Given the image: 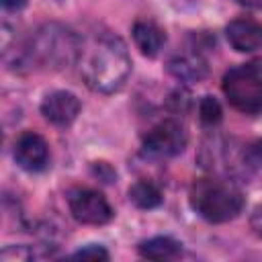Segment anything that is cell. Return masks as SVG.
Segmentation results:
<instances>
[{
  "instance_id": "6da1fadb",
  "label": "cell",
  "mask_w": 262,
  "mask_h": 262,
  "mask_svg": "<svg viewBox=\"0 0 262 262\" xmlns=\"http://www.w3.org/2000/svg\"><path fill=\"white\" fill-rule=\"evenodd\" d=\"M78 61L84 82L102 94L119 90L131 72V57L125 43L111 33H98L86 39Z\"/></svg>"
},
{
  "instance_id": "7a4b0ae2",
  "label": "cell",
  "mask_w": 262,
  "mask_h": 262,
  "mask_svg": "<svg viewBox=\"0 0 262 262\" xmlns=\"http://www.w3.org/2000/svg\"><path fill=\"white\" fill-rule=\"evenodd\" d=\"M192 209L211 223L235 219L244 207L242 190L223 178H201L190 188Z\"/></svg>"
},
{
  "instance_id": "3957f363",
  "label": "cell",
  "mask_w": 262,
  "mask_h": 262,
  "mask_svg": "<svg viewBox=\"0 0 262 262\" xmlns=\"http://www.w3.org/2000/svg\"><path fill=\"white\" fill-rule=\"evenodd\" d=\"M82 49L80 37L63 25H45L29 45V57L47 68H68L78 61Z\"/></svg>"
},
{
  "instance_id": "277c9868",
  "label": "cell",
  "mask_w": 262,
  "mask_h": 262,
  "mask_svg": "<svg viewBox=\"0 0 262 262\" xmlns=\"http://www.w3.org/2000/svg\"><path fill=\"white\" fill-rule=\"evenodd\" d=\"M223 94L239 113L258 115L262 111V57L231 68L223 76Z\"/></svg>"
},
{
  "instance_id": "5b68a950",
  "label": "cell",
  "mask_w": 262,
  "mask_h": 262,
  "mask_svg": "<svg viewBox=\"0 0 262 262\" xmlns=\"http://www.w3.org/2000/svg\"><path fill=\"white\" fill-rule=\"evenodd\" d=\"M186 141H188V135L182 123H178L176 119H166L147 131L143 139V147L154 156L172 158L186 147Z\"/></svg>"
},
{
  "instance_id": "8992f818",
  "label": "cell",
  "mask_w": 262,
  "mask_h": 262,
  "mask_svg": "<svg viewBox=\"0 0 262 262\" xmlns=\"http://www.w3.org/2000/svg\"><path fill=\"white\" fill-rule=\"evenodd\" d=\"M70 213L76 221L86 225H104L113 217V209L104 194L92 188H76L68 196Z\"/></svg>"
},
{
  "instance_id": "52a82bcc",
  "label": "cell",
  "mask_w": 262,
  "mask_h": 262,
  "mask_svg": "<svg viewBox=\"0 0 262 262\" xmlns=\"http://www.w3.org/2000/svg\"><path fill=\"white\" fill-rule=\"evenodd\" d=\"M14 160L23 170L39 172L49 162V145L39 133L25 131L14 143Z\"/></svg>"
},
{
  "instance_id": "ba28073f",
  "label": "cell",
  "mask_w": 262,
  "mask_h": 262,
  "mask_svg": "<svg viewBox=\"0 0 262 262\" xmlns=\"http://www.w3.org/2000/svg\"><path fill=\"white\" fill-rule=\"evenodd\" d=\"M41 113H43V117L49 123H53L57 127H66V125H70L78 117V113H80V100L72 92L55 90V92H49L43 98Z\"/></svg>"
},
{
  "instance_id": "9c48e42d",
  "label": "cell",
  "mask_w": 262,
  "mask_h": 262,
  "mask_svg": "<svg viewBox=\"0 0 262 262\" xmlns=\"http://www.w3.org/2000/svg\"><path fill=\"white\" fill-rule=\"evenodd\" d=\"M225 37L235 51H256L262 47V23L235 18L225 27Z\"/></svg>"
},
{
  "instance_id": "30bf717a",
  "label": "cell",
  "mask_w": 262,
  "mask_h": 262,
  "mask_svg": "<svg viewBox=\"0 0 262 262\" xmlns=\"http://www.w3.org/2000/svg\"><path fill=\"white\" fill-rule=\"evenodd\" d=\"M168 70L180 82H201L207 76V61L199 53H178L170 59Z\"/></svg>"
},
{
  "instance_id": "8fae6325",
  "label": "cell",
  "mask_w": 262,
  "mask_h": 262,
  "mask_svg": "<svg viewBox=\"0 0 262 262\" xmlns=\"http://www.w3.org/2000/svg\"><path fill=\"white\" fill-rule=\"evenodd\" d=\"M133 39H135V45L139 47V51L143 55L156 57L166 43V33L154 20L141 18L133 25Z\"/></svg>"
},
{
  "instance_id": "7c38bea8",
  "label": "cell",
  "mask_w": 262,
  "mask_h": 262,
  "mask_svg": "<svg viewBox=\"0 0 262 262\" xmlns=\"http://www.w3.org/2000/svg\"><path fill=\"white\" fill-rule=\"evenodd\" d=\"M137 250L143 258H149V260H170L180 254V244L172 237L158 235V237L141 242Z\"/></svg>"
},
{
  "instance_id": "4fadbf2b",
  "label": "cell",
  "mask_w": 262,
  "mask_h": 262,
  "mask_svg": "<svg viewBox=\"0 0 262 262\" xmlns=\"http://www.w3.org/2000/svg\"><path fill=\"white\" fill-rule=\"evenodd\" d=\"M129 201L139 209H154L162 203V192L154 182L137 180L129 188Z\"/></svg>"
},
{
  "instance_id": "5bb4252c",
  "label": "cell",
  "mask_w": 262,
  "mask_h": 262,
  "mask_svg": "<svg viewBox=\"0 0 262 262\" xmlns=\"http://www.w3.org/2000/svg\"><path fill=\"white\" fill-rule=\"evenodd\" d=\"M199 119L203 125L213 127L221 121V106L213 96H203L199 102Z\"/></svg>"
},
{
  "instance_id": "9a60e30c",
  "label": "cell",
  "mask_w": 262,
  "mask_h": 262,
  "mask_svg": "<svg viewBox=\"0 0 262 262\" xmlns=\"http://www.w3.org/2000/svg\"><path fill=\"white\" fill-rule=\"evenodd\" d=\"M242 164L250 170H260L262 168V139H254L244 147Z\"/></svg>"
},
{
  "instance_id": "2e32d148",
  "label": "cell",
  "mask_w": 262,
  "mask_h": 262,
  "mask_svg": "<svg viewBox=\"0 0 262 262\" xmlns=\"http://www.w3.org/2000/svg\"><path fill=\"white\" fill-rule=\"evenodd\" d=\"M74 258H82V260H108V252L100 246H88L82 248L74 254Z\"/></svg>"
},
{
  "instance_id": "e0dca14e",
  "label": "cell",
  "mask_w": 262,
  "mask_h": 262,
  "mask_svg": "<svg viewBox=\"0 0 262 262\" xmlns=\"http://www.w3.org/2000/svg\"><path fill=\"white\" fill-rule=\"evenodd\" d=\"M250 225H252L254 233H256L258 237H262V205H258V207L254 209V213H252V217H250Z\"/></svg>"
},
{
  "instance_id": "ac0fdd59",
  "label": "cell",
  "mask_w": 262,
  "mask_h": 262,
  "mask_svg": "<svg viewBox=\"0 0 262 262\" xmlns=\"http://www.w3.org/2000/svg\"><path fill=\"white\" fill-rule=\"evenodd\" d=\"M27 4V0H2V6L8 8V10H18Z\"/></svg>"
},
{
  "instance_id": "d6986e66",
  "label": "cell",
  "mask_w": 262,
  "mask_h": 262,
  "mask_svg": "<svg viewBox=\"0 0 262 262\" xmlns=\"http://www.w3.org/2000/svg\"><path fill=\"white\" fill-rule=\"evenodd\" d=\"M242 6L246 8H254V10H262V0H237Z\"/></svg>"
}]
</instances>
